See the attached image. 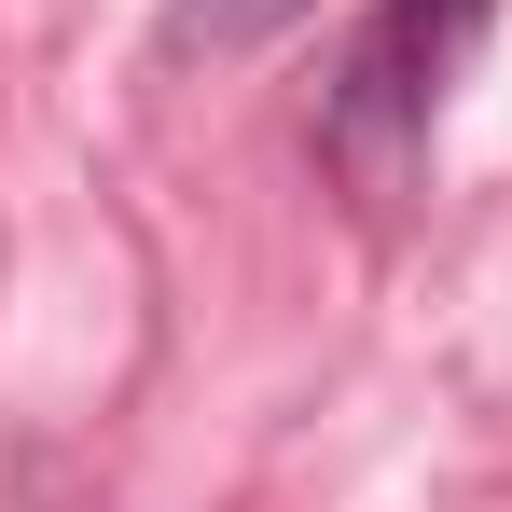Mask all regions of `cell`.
Returning a JSON list of instances; mask_svg holds the SVG:
<instances>
[{
  "label": "cell",
  "mask_w": 512,
  "mask_h": 512,
  "mask_svg": "<svg viewBox=\"0 0 512 512\" xmlns=\"http://www.w3.org/2000/svg\"><path fill=\"white\" fill-rule=\"evenodd\" d=\"M499 0H388L346 56V84L319 97V153L360 180V208H402V180L429 153V111H443V70L485 42Z\"/></svg>",
  "instance_id": "1"
},
{
  "label": "cell",
  "mask_w": 512,
  "mask_h": 512,
  "mask_svg": "<svg viewBox=\"0 0 512 512\" xmlns=\"http://www.w3.org/2000/svg\"><path fill=\"white\" fill-rule=\"evenodd\" d=\"M319 0H167V56H250L277 28H305Z\"/></svg>",
  "instance_id": "2"
}]
</instances>
